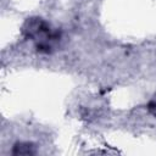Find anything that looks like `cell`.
Masks as SVG:
<instances>
[{"instance_id":"1","label":"cell","mask_w":156,"mask_h":156,"mask_svg":"<svg viewBox=\"0 0 156 156\" xmlns=\"http://www.w3.org/2000/svg\"><path fill=\"white\" fill-rule=\"evenodd\" d=\"M34 146L30 143H16L12 149V154L15 155H29L34 154Z\"/></svg>"}]
</instances>
